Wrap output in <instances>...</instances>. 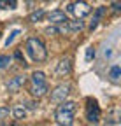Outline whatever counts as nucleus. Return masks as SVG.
<instances>
[{
  "label": "nucleus",
  "mask_w": 121,
  "mask_h": 126,
  "mask_svg": "<svg viewBox=\"0 0 121 126\" xmlns=\"http://www.w3.org/2000/svg\"><path fill=\"white\" fill-rule=\"evenodd\" d=\"M75 103L74 102H60V105L54 110V119L58 124L62 126H70L74 123V116H75Z\"/></svg>",
  "instance_id": "nucleus-1"
},
{
  "label": "nucleus",
  "mask_w": 121,
  "mask_h": 126,
  "mask_svg": "<svg viewBox=\"0 0 121 126\" xmlns=\"http://www.w3.org/2000/svg\"><path fill=\"white\" fill-rule=\"evenodd\" d=\"M26 53L30 54V58H32L34 61H46L48 58V49H46V46L42 44L40 39L37 37H30L26 40Z\"/></svg>",
  "instance_id": "nucleus-2"
},
{
  "label": "nucleus",
  "mask_w": 121,
  "mask_h": 126,
  "mask_svg": "<svg viewBox=\"0 0 121 126\" xmlns=\"http://www.w3.org/2000/svg\"><path fill=\"white\" fill-rule=\"evenodd\" d=\"M67 11L72 12L77 19H83V18H86V16L91 12V7H89L86 2H83V0H77V2H74V4H69Z\"/></svg>",
  "instance_id": "nucleus-3"
},
{
  "label": "nucleus",
  "mask_w": 121,
  "mask_h": 126,
  "mask_svg": "<svg viewBox=\"0 0 121 126\" xmlns=\"http://www.w3.org/2000/svg\"><path fill=\"white\" fill-rule=\"evenodd\" d=\"M86 121L91 124H97L100 121V107L91 98H88V105H86Z\"/></svg>",
  "instance_id": "nucleus-4"
},
{
  "label": "nucleus",
  "mask_w": 121,
  "mask_h": 126,
  "mask_svg": "<svg viewBox=\"0 0 121 126\" xmlns=\"http://www.w3.org/2000/svg\"><path fill=\"white\" fill-rule=\"evenodd\" d=\"M69 91H70V86H69V84H60V86L51 93V100H53V102H56V103L63 102V100L67 98Z\"/></svg>",
  "instance_id": "nucleus-5"
},
{
  "label": "nucleus",
  "mask_w": 121,
  "mask_h": 126,
  "mask_svg": "<svg viewBox=\"0 0 121 126\" xmlns=\"http://www.w3.org/2000/svg\"><path fill=\"white\" fill-rule=\"evenodd\" d=\"M25 82H26V77L25 75H16V77H12L11 81L7 82V89L11 93H16V91H19L25 86Z\"/></svg>",
  "instance_id": "nucleus-6"
},
{
  "label": "nucleus",
  "mask_w": 121,
  "mask_h": 126,
  "mask_svg": "<svg viewBox=\"0 0 121 126\" xmlns=\"http://www.w3.org/2000/svg\"><path fill=\"white\" fill-rule=\"evenodd\" d=\"M48 19H49V23H54V25H60V23H65V21H69L67 14H65L63 11H60V9L51 11V12L48 14Z\"/></svg>",
  "instance_id": "nucleus-7"
},
{
  "label": "nucleus",
  "mask_w": 121,
  "mask_h": 126,
  "mask_svg": "<svg viewBox=\"0 0 121 126\" xmlns=\"http://www.w3.org/2000/svg\"><path fill=\"white\" fill-rule=\"evenodd\" d=\"M49 89H48V82H42V84H32V88H30V93H32V96L35 98H40L44 96Z\"/></svg>",
  "instance_id": "nucleus-8"
},
{
  "label": "nucleus",
  "mask_w": 121,
  "mask_h": 126,
  "mask_svg": "<svg viewBox=\"0 0 121 126\" xmlns=\"http://www.w3.org/2000/svg\"><path fill=\"white\" fill-rule=\"evenodd\" d=\"M70 70H72L70 60H69V58H63V60H60L58 67H56V74H58V75H67V74H70Z\"/></svg>",
  "instance_id": "nucleus-9"
},
{
  "label": "nucleus",
  "mask_w": 121,
  "mask_h": 126,
  "mask_svg": "<svg viewBox=\"0 0 121 126\" xmlns=\"http://www.w3.org/2000/svg\"><path fill=\"white\" fill-rule=\"evenodd\" d=\"M105 14V7H98L93 14V18H91V23H89V30H95L98 26V21L102 19V16Z\"/></svg>",
  "instance_id": "nucleus-10"
},
{
  "label": "nucleus",
  "mask_w": 121,
  "mask_h": 126,
  "mask_svg": "<svg viewBox=\"0 0 121 126\" xmlns=\"http://www.w3.org/2000/svg\"><path fill=\"white\" fill-rule=\"evenodd\" d=\"M67 26H69V32H81L84 28V23L83 21H67Z\"/></svg>",
  "instance_id": "nucleus-11"
},
{
  "label": "nucleus",
  "mask_w": 121,
  "mask_h": 126,
  "mask_svg": "<svg viewBox=\"0 0 121 126\" xmlns=\"http://www.w3.org/2000/svg\"><path fill=\"white\" fill-rule=\"evenodd\" d=\"M42 82H46L44 72H34L32 74V84H42Z\"/></svg>",
  "instance_id": "nucleus-12"
},
{
  "label": "nucleus",
  "mask_w": 121,
  "mask_h": 126,
  "mask_svg": "<svg viewBox=\"0 0 121 126\" xmlns=\"http://www.w3.org/2000/svg\"><path fill=\"white\" fill-rule=\"evenodd\" d=\"M44 16H46V12H44L42 9H39V11H35V12L30 14V16H28V19L32 21V23H37V21H40V19L44 18Z\"/></svg>",
  "instance_id": "nucleus-13"
},
{
  "label": "nucleus",
  "mask_w": 121,
  "mask_h": 126,
  "mask_svg": "<svg viewBox=\"0 0 121 126\" xmlns=\"http://www.w3.org/2000/svg\"><path fill=\"white\" fill-rule=\"evenodd\" d=\"M18 2L16 0H0V9H16Z\"/></svg>",
  "instance_id": "nucleus-14"
},
{
  "label": "nucleus",
  "mask_w": 121,
  "mask_h": 126,
  "mask_svg": "<svg viewBox=\"0 0 121 126\" xmlns=\"http://www.w3.org/2000/svg\"><path fill=\"white\" fill-rule=\"evenodd\" d=\"M119 75H121V68H119V65H114L111 68V72H109V77L112 81H119Z\"/></svg>",
  "instance_id": "nucleus-15"
},
{
  "label": "nucleus",
  "mask_w": 121,
  "mask_h": 126,
  "mask_svg": "<svg viewBox=\"0 0 121 126\" xmlns=\"http://www.w3.org/2000/svg\"><path fill=\"white\" fill-rule=\"evenodd\" d=\"M12 114L16 119H23L26 116V109L25 107H16V109H12Z\"/></svg>",
  "instance_id": "nucleus-16"
},
{
  "label": "nucleus",
  "mask_w": 121,
  "mask_h": 126,
  "mask_svg": "<svg viewBox=\"0 0 121 126\" xmlns=\"http://www.w3.org/2000/svg\"><path fill=\"white\" fill-rule=\"evenodd\" d=\"M11 61H12L11 56H7V54H0V68L9 67V65H11Z\"/></svg>",
  "instance_id": "nucleus-17"
},
{
  "label": "nucleus",
  "mask_w": 121,
  "mask_h": 126,
  "mask_svg": "<svg viewBox=\"0 0 121 126\" xmlns=\"http://www.w3.org/2000/svg\"><path fill=\"white\" fill-rule=\"evenodd\" d=\"M18 35H19V30H12V32H11V35H9V37H7V40H5V46L9 47V46L14 42V39H16Z\"/></svg>",
  "instance_id": "nucleus-18"
},
{
  "label": "nucleus",
  "mask_w": 121,
  "mask_h": 126,
  "mask_svg": "<svg viewBox=\"0 0 121 126\" xmlns=\"http://www.w3.org/2000/svg\"><path fill=\"white\" fill-rule=\"evenodd\" d=\"M93 58H95V49H93V47H88V49H86V63H89Z\"/></svg>",
  "instance_id": "nucleus-19"
},
{
  "label": "nucleus",
  "mask_w": 121,
  "mask_h": 126,
  "mask_svg": "<svg viewBox=\"0 0 121 126\" xmlns=\"http://www.w3.org/2000/svg\"><path fill=\"white\" fill-rule=\"evenodd\" d=\"M11 112V109L9 107H0V119H5Z\"/></svg>",
  "instance_id": "nucleus-20"
},
{
  "label": "nucleus",
  "mask_w": 121,
  "mask_h": 126,
  "mask_svg": "<svg viewBox=\"0 0 121 126\" xmlns=\"http://www.w3.org/2000/svg\"><path fill=\"white\" fill-rule=\"evenodd\" d=\"M112 11H114L116 14H119V12H121V2H118V0H116V2L112 4Z\"/></svg>",
  "instance_id": "nucleus-21"
},
{
  "label": "nucleus",
  "mask_w": 121,
  "mask_h": 126,
  "mask_svg": "<svg viewBox=\"0 0 121 126\" xmlns=\"http://www.w3.org/2000/svg\"><path fill=\"white\" fill-rule=\"evenodd\" d=\"M14 58H16V60H18V61L21 63V65H23V67H26V63H25V60L21 58V53H19V51H18L16 54H14Z\"/></svg>",
  "instance_id": "nucleus-22"
},
{
  "label": "nucleus",
  "mask_w": 121,
  "mask_h": 126,
  "mask_svg": "<svg viewBox=\"0 0 121 126\" xmlns=\"http://www.w3.org/2000/svg\"><path fill=\"white\" fill-rule=\"evenodd\" d=\"M42 2H48V0H42Z\"/></svg>",
  "instance_id": "nucleus-23"
}]
</instances>
